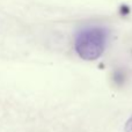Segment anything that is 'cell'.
I'll return each mask as SVG.
<instances>
[{
  "label": "cell",
  "mask_w": 132,
  "mask_h": 132,
  "mask_svg": "<svg viewBox=\"0 0 132 132\" xmlns=\"http://www.w3.org/2000/svg\"><path fill=\"white\" fill-rule=\"evenodd\" d=\"M109 31L102 26H87L75 34L74 50L81 59L94 62L105 51Z\"/></svg>",
  "instance_id": "1"
},
{
  "label": "cell",
  "mask_w": 132,
  "mask_h": 132,
  "mask_svg": "<svg viewBox=\"0 0 132 132\" xmlns=\"http://www.w3.org/2000/svg\"><path fill=\"white\" fill-rule=\"evenodd\" d=\"M124 130H125V132H132V116L126 121Z\"/></svg>",
  "instance_id": "2"
}]
</instances>
